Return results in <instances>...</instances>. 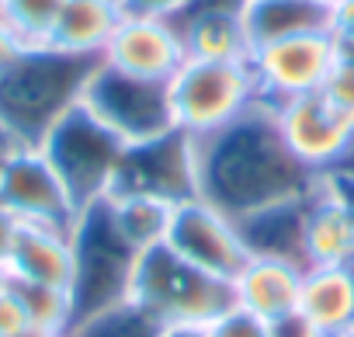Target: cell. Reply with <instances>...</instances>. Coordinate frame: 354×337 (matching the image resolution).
Wrapping results in <instances>:
<instances>
[{
  "instance_id": "2e32d148",
  "label": "cell",
  "mask_w": 354,
  "mask_h": 337,
  "mask_svg": "<svg viewBox=\"0 0 354 337\" xmlns=\"http://www.w3.org/2000/svg\"><path fill=\"white\" fill-rule=\"evenodd\" d=\"M73 233L59 226H32L21 223L11 257H8V275L18 282H35V285H53L66 289L73 285Z\"/></svg>"
},
{
  "instance_id": "836d02e7",
  "label": "cell",
  "mask_w": 354,
  "mask_h": 337,
  "mask_svg": "<svg viewBox=\"0 0 354 337\" xmlns=\"http://www.w3.org/2000/svg\"><path fill=\"white\" fill-rule=\"evenodd\" d=\"M156 337H209L202 323H167L156 330Z\"/></svg>"
},
{
  "instance_id": "7402d4cb",
  "label": "cell",
  "mask_w": 354,
  "mask_h": 337,
  "mask_svg": "<svg viewBox=\"0 0 354 337\" xmlns=\"http://www.w3.org/2000/svg\"><path fill=\"white\" fill-rule=\"evenodd\" d=\"M11 289L18 295V302L28 313V323L39 337H59L73 330V295L66 289H53V285H35V282H18L11 278Z\"/></svg>"
},
{
  "instance_id": "6da1fadb",
  "label": "cell",
  "mask_w": 354,
  "mask_h": 337,
  "mask_svg": "<svg viewBox=\"0 0 354 337\" xmlns=\"http://www.w3.org/2000/svg\"><path fill=\"white\" fill-rule=\"evenodd\" d=\"M192 149L195 195L236 223L264 209L299 202L323 181L288 153L274 122V108L264 101L219 132L192 139Z\"/></svg>"
},
{
  "instance_id": "9c48e42d",
  "label": "cell",
  "mask_w": 354,
  "mask_h": 337,
  "mask_svg": "<svg viewBox=\"0 0 354 337\" xmlns=\"http://www.w3.org/2000/svg\"><path fill=\"white\" fill-rule=\"evenodd\" d=\"M340 60V46L330 32L295 35L257 46L250 53V73L264 104H281L302 94H316Z\"/></svg>"
},
{
  "instance_id": "cb8c5ba5",
  "label": "cell",
  "mask_w": 354,
  "mask_h": 337,
  "mask_svg": "<svg viewBox=\"0 0 354 337\" xmlns=\"http://www.w3.org/2000/svg\"><path fill=\"white\" fill-rule=\"evenodd\" d=\"M66 0H8L0 15L8 18V25L18 32V39L32 46H49V35L56 28V18L63 11Z\"/></svg>"
},
{
  "instance_id": "7a4b0ae2",
  "label": "cell",
  "mask_w": 354,
  "mask_h": 337,
  "mask_svg": "<svg viewBox=\"0 0 354 337\" xmlns=\"http://www.w3.org/2000/svg\"><path fill=\"white\" fill-rule=\"evenodd\" d=\"M97 60L70 56L53 46H32L0 77V129L25 146L42 136L80 101Z\"/></svg>"
},
{
  "instance_id": "9a60e30c",
  "label": "cell",
  "mask_w": 354,
  "mask_h": 337,
  "mask_svg": "<svg viewBox=\"0 0 354 337\" xmlns=\"http://www.w3.org/2000/svg\"><path fill=\"white\" fill-rule=\"evenodd\" d=\"M302 271H306V264H299V261L271 257V254H250L247 264L240 268V275L230 282L233 302L271 323V320L299 309Z\"/></svg>"
},
{
  "instance_id": "f546056e",
  "label": "cell",
  "mask_w": 354,
  "mask_h": 337,
  "mask_svg": "<svg viewBox=\"0 0 354 337\" xmlns=\"http://www.w3.org/2000/svg\"><path fill=\"white\" fill-rule=\"evenodd\" d=\"M268 337H330V334L323 327H316L302 309H292L268 323Z\"/></svg>"
},
{
  "instance_id": "277c9868",
  "label": "cell",
  "mask_w": 354,
  "mask_h": 337,
  "mask_svg": "<svg viewBox=\"0 0 354 337\" xmlns=\"http://www.w3.org/2000/svg\"><path fill=\"white\" fill-rule=\"evenodd\" d=\"M39 149L49 156L56 174L63 178L66 192L73 195L77 209L84 212L87 206H97L111 195L118 167L125 156V143L101 122L94 118L80 101L42 136Z\"/></svg>"
},
{
  "instance_id": "52a82bcc",
  "label": "cell",
  "mask_w": 354,
  "mask_h": 337,
  "mask_svg": "<svg viewBox=\"0 0 354 337\" xmlns=\"http://www.w3.org/2000/svg\"><path fill=\"white\" fill-rule=\"evenodd\" d=\"M80 104L94 118H101L125 146L174 132L167 84H153V80L118 73L101 60H97L94 73L87 77Z\"/></svg>"
},
{
  "instance_id": "44dd1931",
  "label": "cell",
  "mask_w": 354,
  "mask_h": 337,
  "mask_svg": "<svg viewBox=\"0 0 354 337\" xmlns=\"http://www.w3.org/2000/svg\"><path fill=\"white\" fill-rule=\"evenodd\" d=\"M299 309L330 337L354 323V271L351 268H306Z\"/></svg>"
},
{
  "instance_id": "8992f818",
  "label": "cell",
  "mask_w": 354,
  "mask_h": 337,
  "mask_svg": "<svg viewBox=\"0 0 354 337\" xmlns=\"http://www.w3.org/2000/svg\"><path fill=\"white\" fill-rule=\"evenodd\" d=\"M174 129L192 139L212 136L223 125L250 111L261 94L250 73V63H209L188 60L167 84Z\"/></svg>"
},
{
  "instance_id": "f1b7e54d",
  "label": "cell",
  "mask_w": 354,
  "mask_h": 337,
  "mask_svg": "<svg viewBox=\"0 0 354 337\" xmlns=\"http://www.w3.org/2000/svg\"><path fill=\"white\" fill-rule=\"evenodd\" d=\"M330 35L340 53H354V0H330Z\"/></svg>"
},
{
  "instance_id": "d4e9b609",
  "label": "cell",
  "mask_w": 354,
  "mask_h": 337,
  "mask_svg": "<svg viewBox=\"0 0 354 337\" xmlns=\"http://www.w3.org/2000/svg\"><path fill=\"white\" fill-rule=\"evenodd\" d=\"M319 94L326 98V104L354 129V53H340V60L333 63L330 77L323 80Z\"/></svg>"
},
{
  "instance_id": "30bf717a",
  "label": "cell",
  "mask_w": 354,
  "mask_h": 337,
  "mask_svg": "<svg viewBox=\"0 0 354 337\" xmlns=\"http://www.w3.org/2000/svg\"><path fill=\"white\" fill-rule=\"evenodd\" d=\"M163 244L181 261H188L216 278H226V282H233L250 257L236 219H230L223 209H216L212 202H205L198 195L177 202L170 233Z\"/></svg>"
},
{
  "instance_id": "83f0119b",
  "label": "cell",
  "mask_w": 354,
  "mask_h": 337,
  "mask_svg": "<svg viewBox=\"0 0 354 337\" xmlns=\"http://www.w3.org/2000/svg\"><path fill=\"white\" fill-rule=\"evenodd\" d=\"M0 337H39L28 323V313L25 306L18 302L15 289H8L0 295Z\"/></svg>"
},
{
  "instance_id": "4fadbf2b",
  "label": "cell",
  "mask_w": 354,
  "mask_h": 337,
  "mask_svg": "<svg viewBox=\"0 0 354 337\" xmlns=\"http://www.w3.org/2000/svg\"><path fill=\"white\" fill-rule=\"evenodd\" d=\"M101 63H108L118 73L139 77V80L170 84V77L188 63L185 32L177 21L125 15L108 49L101 53Z\"/></svg>"
},
{
  "instance_id": "8d00e7d4",
  "label": "cell",
  "mask_w": 354,
  "mask_h": 337,
  "mask_svg": "<svg viewBox=\"0 0 354 337\" xmlns=\"http://www.w3.org/2000/svg\"><path fill=\"white\" fill-rule=\"evenodd\" d=\"M340 171H354V153H351V156H347V163H344V167H340Z\"/></svg>"
},
{
  "instance_id": "74e56055",
  "label": "cell",
  "mask_w": 354,
  "mask_h": 337,
  "mask_svg": "<svg viewBox=\"0 0 354 337\" xmlns=\"http://www.w3.org/2000/svg\"><path fill=\"white\" fill-rule=\"evenodd\" d=\"M4 4H8V0H0V8H4Z\"/></svg>"
},
{
  "instance_id": "8fae6325",
  "label": "cell",
  "mask_w": 354,
  "mask_h": 337,
  "mask_svg": "<svg viewBox=\"0 0 354 337\" xmlns=\"http://www.w3.org/2000/svg\"><path fill=\"white\" fill-rule=\"evenodd\" d=\"M271 108H274V122H278V132L288 153L309 174L326 178L340 171L347 156L354 153V129L326 104L319 91L271 104Z\"/></svg>"
},
{
  "instance_id": "4316f807",
  "label": "cell",
  "mask_w": 354,
  "mask_h": 337,
  "mask_svg": "<svg viewBox=\"0 0 354 337\" xmlns=\"http://www.w3.org/2000/svg\"><path fill=\"white\" fill-rule=\"evenodd\" d=\"M125 15H136V18H163V21H181L195 0H122Z\"/></svg>"
},
{
  "instance_id": "3957f363",
  "label": "cell",
  "mask_w": 354,
  "mask_h": 337,
  "mask_svg": "<svg viewBox=\"0 0 354 337\" xmlns=\"http://www.w3.org/2000/svg\"><path fill=\"white\" fill-rule=\"evenodd\" d=\"M129 302L139 306L160 327L167 323H202L209 327L219 313L233 306V285L188 261H181L167 244L142 251L136 257Z\"/></svg>"
},
{
  "instance_id": "e0dca14e",
  "label": "cell",
  "mask_w": 354,
  "mask_h": 337,
  "mask_svg": "<svg viewBox=\"0 0 354 337\" xmlns=\"http://www.w3.org/2000/svg\"><path fill=\"white\" fill-rule=\"evenodd\" d=\"M122 21H125L122 0H66L49 35V46L70 56L101 60Z\"/></svg>"
},
{
  "instance_id": "d590c367",
  "label": "cell",
  "mask_w": 354,
  "mask_h": 337,
  "mask_svg": "<svg viewBox=\"0 0 354 337\" xmlns=\"http://www.w3.org/2000/svg\"><path fill=\"white\" fill-rule=\"evenodd\" d=\"M333 337H354V323H351V327H344V330H340V334H333Z\"/></svg>"
},
{
  "instance_id": "d6986e66",
  "label": "cell",
  "mask_w": 354,
  "mask_h": 337,
  "mask_svg": "<svg viewBox=\"0 0 354 337\" xmlns=\"http://www.w3.org/2000/svg\"><path fill=\"white\" fill-rule=\"evenodd\" d=\"M188 60H209V63H250V35L243 28L240 11H219L202 8L188 11L181 21Z\"/></svg>"
},
{
  "instance_id": "f35d334b",
  "label": "cell",
  "mask_w": 354,
  "mask_h": 337,
  "mask_svg": "<svg viewBox=\"0 0 354 337\" xmlns=\"http://www.w3.org/2000/svg\"><path fill=\"white\" fill-rule=\"evenodd\" d=\"M59 337H70V334H59Z\"/></svg>"
},
{
  "instance_id": "5bb4252c",
  "label": "cell",
  "mask_w": 354,
  "mask_h": 337,
  "mask_svg": "<svg viewBox=\"0 0 354 337\" xmlns=\"http://www.w3.org/2000/svg\"><path fill=\"white\" fill-rule=\"evenodd\" d=\"M302 261L306 268L354 264V212L323 178L302 202Z\"/></svg>"
},
{
  "instance_id": "ba28073f",
  "label": "cell",
  "mask_w": 354,
  "mask_h": 337,
  "mask_svg": "<svg viewBox=\"0 0 354 337\" xmlns=\"http://www.w3.org/2000/svg\"><path fill=\"white\" fill-rule=\"evenodd\" d=\"M0 206L18 223L73 230L80 209L39 146H11L0 160Z\"/></svg>"
},
{
  "instance_id": "484cf974",
  "label": "cell",
  "mask_w": 354,
  "mask_h": 337,
  "mask_svg": "<svg viewBox=\"0 0 354 337\" xmlns=\"http://www.w3.org/2000/svg\"><path fill=\"white\" fill-rule=\"evenodd\" d=\"M205 330H209V337H268V320H261L250 309H243V306L233 302Z\"/></svg>"
},
{
  "instance_id": "d6a6232c",
  "label": "cell",
  "mask_w": 354,
  "mask_h": 337,
  "mask_svg": "<svg viewBox=\"0 0 354 337\" xmlns=\"http://www.w3.org/2000/svg\"><path fill=\"white\" fill-rule=\"evenodd\" d=\"M330 178V185L337 188V195L347 202V209L354 212V171H333V174H326Z\"/></svg>"
},
{
  "instance_id": "5b68a950",
  "label": "cell",
  "mask_w": 354,
  "mask_h": 337,
  "mask_svg": "<svg viewBox=\"0 0 354 337\" xmlns=\"http://www.w3.org/2000/svg\"><path fill=\"white\" fill-rule=\"evenodd\" d=\"M73 327L94 313H104L118 302H129V285H132V271H136V251L122 240V233L115 230L108 206H87L77 223H73Z\"/></svg>"
},
{
  "instance_id": "603a6c76",
  "label": "cell",
  "mask_w": 354,
  "mask_h": 337,
  "mask_svg": "<svg viewBox=\"0 0 354 337\" xmlns=\"http://www.w3.org/2000/svg\"><path fill=\"white\" fill-rule=\"evenodd\" d=\"M160 323L149 320L139 306L132 302H118L104 313H94L87 320H80L70 337H156Z\"/></svg>"
},
{
  "instance_id": "7c38bea8",
  "label": "cell",
  "mask_w": 354,
  "mask_h": 337,
  "mask_svg": "<svg viewBox=\"0 0 354 337\" xmlns=\"http://www.w3.org/2000/svg\"><path fill=\"white\" fill-rule=\"evenodd\" d=\"M111 192H146L170 202H185L195 195V149L192 136L167 132L125 149L118 178Z\"/></svg>"
},
{
  "instance_id": "ac0fdd59",
  "label": "cell",
  "mask_w": 354,
  "mask_h": 337,
  "mask_svg": "<svg viewBox=\"0 0 354 337\" xmlns=\"http://www.w3.org/2000/svg\"><path fill=\"white\" fill-rule=\"evenodd\" d=\"M240 18L257 49L295 35L330 32V0H247Z\"/></svg>"
},
{
  "instance_id": "4dcf8cb0",
  "label": "cell",
  "mask_w": 354,
  "mask_h": 337,
  "mask_svg": "<svg viewBox=\"0 0 354 337\" xmlns=\"http://www.w3.org/2000/svg\"><path fill=\"white\" fill-rule=\"evenodd\" d=\"M25 49H28V46H25V42L18 39V32L8 25V18L0 15V77H4V73L25 56Z\"/></svg>"
},
{
  "instance_id": "e575fe53",
  "label": "cell",
  "mask_w": 354,
  "mask_h": 337,
  "mask_svg": "<svg viewBox=\"0 0 354 337\" xmlns=\"http://www.w3.org/2000/svg\"><path fill=\"white\" fill-rule=\"evenodd\" d=\"M11 289V275H8V268H0V295H4Z\"/></svg>"
},
{
  "instance_id": "ffe728a7",
  "label": "cell",
  "mask_w": 354,
  "mask_h": 337,
  "mask_svg": "<svg viewBox=\"0 0 354 337\" xmlns=\"http://www.w3.org/2000/svg\"><path fill=\"white\" fill-rule=\"evenodd\" d=\"M104 206H108L115 230L122 233V240L136 254L153 251L167 240L170 219H174V209H177V202L160 199V195H146V192H111L104 199Z\"/></svg>"
},
{
  "instance_id": "1f68e13d",
  "label": "cell",
  "mask_w": 354,
  "mask_h": 337,
  "mask_svg": "<svg viewBox=\"0 0 354 337\" xmlns=\"http://www.w3.org/2000/svg\"><path fill=\"white\" fill-rule=\"evenodd\" d=\"M18 219L0 206V268H8V257H11V247H15V237H18Z\"/></svg>"
}]
</instances>
